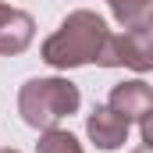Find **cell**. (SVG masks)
<instances>
[{
    "mask_svg": "<svg viewBox=\"0 0 153 153\" xmlns=\"http://www.w3.org/2000/svg\"><path fill=\"white\" fill-rule=\"evenodd\" d=\"M135 153H153V143H139V150Z\"/></svg>",
    "mask_w": 153,
    "mask_h": 153,
    "instance_id": "9",
    "label": "cell"
},
{
    "mask_svg": "<svg viewBox=\"0 0 153 153\" xmlns=\"http://www.w3.org/2000/svg\"><path fill=\"white\" fill-rule=\"evenodd\" d=\"M36 36V22L32 14L0 4V53H22Z\"/></svg>",
    "mask_w": 153,
    "mask_h": 153,
    "instance_id": "5",
    "label": "cell"
},
{
    "mask_svg": "<svg viewBox=\"0 0 153 153\" xmlns=\"http://www.w3.org/2000/svg\"><path fill=\"white\" fill-rule=\"evenodd\" d=\"M111 11L125 29H143V25H150L153 0H111Z\"/></svg>",
    "mask_w": 153,
    "mask_h": 153,
    "instance_id": "7",
    "label": "cell"
},
{
    "mask_svg": "<svg viewBox=\"0 0 153 153\" xmlns=\"http://www.w3.org/2000/svg\"><path fill=\"white\" fill-rule=\"evenodd\" d=\"M107 39V22L93 11H71L61 29L43 43V61L50 68H78V64H89L100 57V46Z\"/></svg>",
    "mask_w": 153,
    "mask_h": 153,
    "instance_id": "1",
    "label": "cell"
},
{
    "mask_svg": "<svg viewBox=\"0 0 153 153\" xmlns=\"http://www.w3.org/2000/svg\"><path fill=\"white\" fill-rule=\"evenodd\" d=\"M0 153H18V150H0Z\"/></svg>",
    "mask_w": 153,
    "mask_h": 153,
    "instance_id": "10",
    "label": "cell"
},
{
    "mask_svg": "<svg viewBox=\"0 0 153 153\" xmlns=\"http://www.w3.org/2000/svg\"><path fill=\"white\" fill-rule=\"evenodd\" d=\"M96 64H103V68H135V71H150L153 68L150 25H143V29H125V32H117V36L107 32Z\"/></svg>",
    "mask_w": 153,
    "mask_h": 153,
    "instance_id": "3",
    "label": "cell"
},
{
    "mask_svg": "<svg viewBox=\"0 0 153 153\" xmlns=\"http://www.w3.org/2000/svg\"><path fill=\"white\" fill-rule=\"evenodd\" d=\"M107 107L117 111L125 121H139L143 125V143H153V125H150V114H153V93L143 78L135 82H121L111 89V100Z\"/></svg>",
    "mask_w": 153,
    "mask_h": 153,
    "instance_id": "4",
    "label": "cell"
},
{
    "mask_svg": "<svg viewBox=\"0 0 153 153\" xmlns=\"http://www.w3.org/2000/svg\"><path fill=\"white\" fill-rule=\"evenodd\" d=\"M82 103L78 85H71L68 78H32L22 85L18 93V114L29 128H57V121L71 117Z\"/></svg>",
    "mask_w": 153,
    "mask_h": 153,
    "instance_id": "2",
    "label": "cell"
},
{
    "mask_svg": "<svg viewBox=\"0 0 153 153\" xmlns=\"http://www.w3.org/2000/svg\"><path fill=\"white\" fill-rule=\"evenodd\" d=\"M85 132H89V139H93L100 150H117V146L128 139V121L103 103V107H96V111L89 114Z\"/></svg>",
    "mask_w": 153,
    "mask_h": 153,
    "instance_id": "6",
    "label": "cell"
},
{
    "mask_svg": "<svg viewBox=\"0 0 153 153\" xmlns=\"http://www.w3.org/2000/svg\"><path fill=\"white\" fill-rule=\"evenodd\" d=\"M39 153H82V146L75 135H68L61 128H46L39 139Z\"/></svg>",
    "mask_w": 153,
    "mask_h": 153,
    "instance_id": "8",
    "label": "cell"
}]
</instances>
